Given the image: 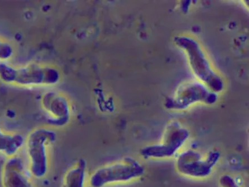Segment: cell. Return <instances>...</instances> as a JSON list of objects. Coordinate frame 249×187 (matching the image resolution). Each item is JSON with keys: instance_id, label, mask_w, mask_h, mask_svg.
<instances>
[{"instance_id": "cell-4", "label": "cell", "mask_w": 249, "mask_h": 187, "mask_svg": "<svg viewBox=\"0 0 249 187\" xmlns=\"http://www.w3.org/2000/svg\"><path fill=\"white\" fill-rule=\"evenodd\" d=\"M51 72L35 65L15 67L4 62L0 63V80L15 86L28 87L53 84L57 79Z\"/></svg>"}, {"instance_id": "cell-8", "label": "cell", "mask_w": 249, "mask_h": 187, "mask_svg": "<svg viewBox=\"0 0 249 187\" xmlns=\"http://www.w3.org/2000/svg\"><path fill=\"white\" fill-rule=\"evenodd\" d=\"M4 187H35L25 171L23 161L17 156L7 160L2 171Z\"/></svg>"}, {"instance_id": "cell-6", "label": "cell", "mask_w": 249, "mask_h": 187, "mask_svg": "<svg viewBox=\"0 0 249 187\" xmlns=\"http://www.w3.org/2000/svg\"><path fill=\"white\" fill-rule=\"evenodd\" d=\"M179 45L183 46L188 51L190 62L197 76L206 83L212 93H218L223 89L221 80L211 71L210 65L203 56L197 43L185 38H179Z\"/></svg>"}, {"instance_id": "cell-7", "label": "cell", "mask_w": 249, "mask_h": 187, "mask_svg": "<svg viewBox=\"0 0 249 187\" xmlns=\"http://www.w3.org/2000/svg\"><path fill=\"white\" fill-rule=\"evenodd\" d=\"M217 100V94L212 93L207 87L200 84H190L180 88L167 101L166 106L170 109L184 110L196 102L212 104Z\"/></svg>"}, {"instance_id": "cell-10", "label": "cell", "mask_w": 249, "mask_h": 187, "mask_svg": "<svg viewBox=\"0 0 249 187\" xmlns=\"http://www.w3.org/2000/svg\"><path fill=\"white\" fill-rule=\"evenodd\" d=\"M44 108L51 116L59 122H63L68 115V106L64 99L54 94H48L43 98Z\"/></svg>"}, {"instance_id": "cell-13", "label": "cell", "mask_w": 249, "mask_h": 187, "mask_svg": "<svg viewBox=\"0 0 249 187\" xmlns=\"http://www.w3.org/2000/svg\"><path fill=\"white\" fill-rule=\"evenodd\" d=\"M219 187H241L235 178L229 174H223L219 179Z\"/></svg>"}, {"instance_id": "cell-11", "label": "cell", "mask_w": 249, "mask_h": 187, "mask_svg": "<svg viewBox=\"0 0 249 187\" xmlns=\"http://www.w3.org/2000/svg\"><path fill=\"white\" fill-rule=\"evenodd\" d=\"M87 164L84 159H80L66 173L63 187H86Z\"/></svg>"}, {"instance_id": "cell-5", "label": "cell", "mask_w": 249, "mask_h": 187, "mask_svg": "<svg viewBox=\"0 0 249 187\" xmlns=\"http://www.w3.org/2000/svg\"><path fill=\"white\" fill-rule=\"evenodd\" d=\"M190 138L188 130L177 122L171 123L159 144L144 147L140 151L145 159L162 160L174 157Z\"/></svg>"}, {"instance_id": "cell-9", "label": "cell", "mask_w": 249, "mask_h": 187, "mask_svg": "<svg viewBox=\"0 0 249 187\" xmlns=\"http://www.w3.org/2000/svg\"><path fill=\"white\" fill-rule=\"evenodd\" d=\"M25 139L18 133H9L0 127V155L10 158L17 154L25 145Z\"/></svg>"}, {"instance_id": "cell-1", "label": "cell", "mask_w": 249, "mask_h": 187, "mask_svg": "<svg viewBox=\"0 0 249 187\" xmlns=\"http://www.w3.org/2000/svg\"><path fill=\"white\" fill-rule=\"evenodd\" d=\"M141 163L127 156L116 162L98 168L89 178L91 187H105L111 185L126 183L137 180L145 174Z\"/></svg>"}, {"instance_id": "cell-3", "label": "cell", "mask_w": 249, "mask_h": 187, "mask_svg": "<svg viewBox=\"0 0 249 187\" xmlns=\"http://www.w3.org/2000/svg\"><path fill=\"white\" fill-rule=\"evenodd\" d=\"M221 159V153L212 150L203 155L193 149L185 150L179 155L176 161L178 173L193 179H205L209 177Z\"/></svg>"}, {"instance_id": "cell-12", "label": "cell", "mask_w": 249, "mask_h": 187, "mask_svg": "<svg viewBox=\"0 0 249 187\" xmlns=\"http://www.w3.org/2000/svg\"><path fill=\"white\" fill-rule=\"evenodd\" d=\"M13 49L8 43L0 39V60L9 59L13 56Z\"/></svg>"}, {"instance_id": "cell-2", "label": "cell", "mask_w": 249, "mask_h": 187, "mask_svg": "<svg viewBox=\"0 0 249 187\" xmlns=\"http://www.w3.org/2000/svg\"><path fill=\"white\" fill-rule=\"evenodd\" d=\"M56 140V133L45 128L32 131L25 139L24 146L29 170L35 178H42L47 174L49 166V149Z\"/></svg>"}]
</instances>
